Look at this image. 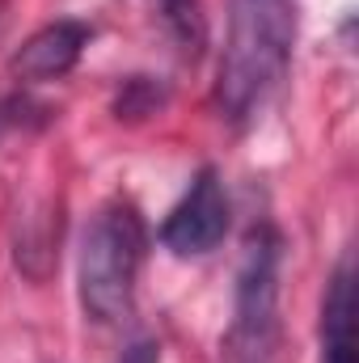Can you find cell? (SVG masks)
<instances>
[{
    "label": "cell",
    "instance_id": "6da1fadb",
    "mask_svg": "<svg viewBox=\"0 0 359 363\" xmlns=\"http://www.w3.org/2000/svg\"><path fill=\"white\" fill-rule=\"evenodd\" d=\"M296 43V9L292 0H237L233 21H228V43L220 55V81H216V101L220 110L241 123L250 118L263 97H267Z\"/></svg>",
    "mask_w": 359,
    "mask_h": 363
},
{
    "label": "cell",
    "instance_id": "7a4b0ae2",
    "mask_svg": "<svg viewBox=\"0 0 359 363\" xmlns=\"http://www.w3.org/2000/svg\"><path fill=\"white\" fill-rule=\"evenodd\" d=\"M148 233L127 199H110L97 207V216L81 241V308L97 325H118L136 308V279L144 267Z\"/></svg>",
    "mask_w": 359,
    "mask_h": 363
},
{
    "label": "cell",
    "instance_id": "3957f363",
    "mask_svg": "<svg viewBox=\"0 0 359 363\" xmlns=\"http://www.w3.org/2000/svg\"><path fill=\"white\" fill-rule=\"evenodd\" d=\"M275 296H279V237L258 228L245 241V258L237 271V308L228 347L237 359H258L275 347Z\"/></svg>",
    "mask_w": 359,
    "mask_h": 363
},
{
    "label": "cell",
    "instance_id": "277c9868",
    "mask_svg": "<svg viewBox=\"0 0 359 363\" xmlns=\"http://www.w3.org/2000/svg\"><path fill=\"white\" fill-rule=\"evenodd\" d=\"M224 233H228V194L220 174L203 165L178 199V207L170 211V220L161 224V245L178 258H199L211 254L224 241Z\"/></svg>",
    "mask_w": 359,
    "mask_h": 363
},
{
    "label": "cell",
    "instance_id": "5b68a950",
    "mask_svg": "<svg viewBox=\"0 0 359 363\" xmlns=\"http://www.w3.org/2000/svg\"><path fill=\"white\" fill-rule=\"evenodd\" d=\"M89 38L93 30L85 21H51V26H43L38 34H30L21 43V51L13 55V77L30 81V85L60 81V77H68L81 64Z\"/></svg>",
    "mask_w": 359,
    "mask_h": 363
},
{
    "label": "cell",
    "instance_id": "8992f818",
    "mask_svg": "<svg viewBox=\"0 0 359 363\" xmlns=\"http://www.w3.org/2000/svg\"><path fill=\"white\" fill-rule=\"evenodd\" d=\"M321 363H355V283L351 258L338 262L321 304Z\"/></svg>",
    "mask_w": 359,
    "mask_h": 363
},
{
    "label": "cell",
    "instance_id": "52a82bcc",
    "mask_svg": "<svg viewBox=\"0 0 359 363\" xmlns=\"http://www.w3.org/2000/svg\"><path fill=\"white\" fill-rule=\"evenodd\" d=\"M153 9L161 13L165 30L178 38V47L186 55H199L203 38H207V26H203V4L199 0H153Z\"/></svg>",
    "mask_w": 359,
    "mask_h": 363
},
{
    "label": "cell",
    "instance_id": "ba28073f",
    "mask_svg": "<svg viewBox=\"0 0 359 363\" xmlns=\"http://www.w3.org/2000/svg\"><path fill=\"white\" fill-rule=\"evenodd\" d=\"M153 106H157V93L148 89V81H131L127 93H118V101H114L118 118H140V114H148Z\"/></svg>",
    "mask_w": 359,
    "mask_h": 363
},
{
    "label": "cell",
    "instance_id": "9c48e42d",
    "mask_svg": "<svg viewBox=\"0 0 359 363\" xmlns=\"http://www.w3.org/2000/svg\"><path fill=\"white\" fill-rule=\"evenodd\" d=\"M118 363H161V347L153 338H136V342H127Z\"/></svg>",
    "mask_w": 359,
    "mask_h": 363
}]
</instances>
